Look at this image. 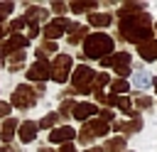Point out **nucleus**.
Listing matches in <instances>:
<instances>
[{"instance_id": "24", "label": "nucleus", "mask_w": 157, "mask_h": 152, "mask_svg": "<svg viewBox=\"0 0 157 152\" xmlns=\"http://www.w3.org/2000/svg\"><path fill=\"white\" fill-rule=\"evenodd\" d=\"M12 7H15L12 2H0V22H2V20H7V15L12 12Z\"/></svg>"}, {"instance_id": "7", "label": "nucleus", "mask_w": 157, "mask_h": 152, "mask_svg": "<svg viewBox=\"0 0 157 152\" xmlns=\"http://www.w3.org/2000/svg\"><path fill=\"white\" fill-rule=\"evenodd\" d=\"M66 27H71V22H69V17H54L47 27H44V37L47 39H59L64 32H66Z\"/></svg>"}, {"instance_id": "26", "label": "nucleus", "mask_w": 157, "mask_h": 152, "mask_svg": "<svg viewBox=\"0 0 157 152\" xmlns=\"http://www.w3.org/2000/svg\"><path fill=\"white\" fill-rule=\"evenodd\" d=\"M74 108H76V103H74V101H64L59 110H61V115H66V113H69V110H74Z\"/></svg>"}, {"instance_id": "30", "label": "nucleus", "mask_w": 157, "mask_h": 152, "mask_svg": "<svg viewBox=\"0 0 157 152\" xmlns=\"http://www.w3.org/2000/svg\"><path fill=\"white\" fill-rule=\"evenodd\" d=\"M52 10H54V12H64V10H66V5H64V2H54V5H52Z\"/></svg>"}, {"instance_id": "18", "label": "nucleus", "mask_w": 157, "mask_h": 152, "mask_svg": "<svg viewBox=\"0 0 157 152\" xmlns=\"http://www.w3.org/2000/svg\"><path fill=\"white\" fill-rule=\"evenodd\" d=\"M113 127H115V130H123V132H137V130L142 127V120H140V118H135V120H130L128 125H118V123H115Z\"/></svg>"}, {"instance_id": "25", "label": "nucleus", "mask_w": 157, "mask_h": 152, "mask_svg": "<svg viewBox=\"0 0 157 152\" xmlns=\"http://www.w3.org/2000/svg\"><path fill=\"white\" fill-rule=\"evenodd\" d=\"M135 105L145 110V108H150V105H152V98H150V96H140V98L135 101Z\"/></svg>"}, {"instance_id": "20", "label": "nucleus", "mask_w": 157, "mask_h": 152, "mask_svg": "<svg viewBox=\"0 0 157 152\" xmlns=\"http://www.w3.org/2000/svg\"><path fill=\"white\" fill-rule=\"evenodd\" d=\"M86 32H88V29H86L83 25H71V37H69V42H71V44H76L81 37H86Z\"/></svg>"}, {"instance_id": "1", "label": "nucleus", "mask_w": 157, "mask_h": 152, "mask_svg": "<svg viewBox=\"0 0 157 152\" xmlns=\"http://www.w3.org/2000/svg\"><path fill=\"white\" fill-rule=\"evenodd\" d=\"M120 32L125 39L130 42H147L150 34H152V20L147 12H140V15H125L120 17Z\"/></svg>"}, {"instance_id": "10", "label": "nucleus", "mask_w": 157, "mask_h": 152, "mask_svg": "<svg viewBox=\"0 0 157 152\" xmlns=\"http://www.w3.org/2000/svg\"><path fill=\"white\" fill-rule=\"evenodd\" d=\"M108 61H110V66L115 69L118 76H128V74H130V54L118 51L115 56H108Z\"/></svg>"}, {"instance_id": "33", "label": "nucleus", "mask_w": 157, "mask_h": 152, "mask_svg": "<svg viewBox=\"0 0 157 152\" xmlns=\"http://www.w3.org/2000/svg\"><path fill=\"white\" fill-rule=\"evenodd\" d=\"M39 152H54V150H49V147H44V150H39Z\"/></svg>"}, {"instance_id": "31", "label": "nucleus", "mask_w": 157, "mask_h": 152, "mask_svg": "<svg viewBox=\"0 0 157 152\" xmlns=\"http://www.w3.org/2000/svg\"><path fill=\"white\" fill-rule=\"evenodd\" d=\"M61 152H74V145H71V142H66V145H61Z\"/></svg>"}, {"instance_id": "22", "label": "nucleus", "mask_w": 157, "mask_h": 152, "mask_svg": "<svg viewBox=\"0 0 157 152\" xmlns=\"http://www.w3.org/2000/svg\"><path fill=\"white\" fill-rule=\"evenodd\" d=\"M56 120H59V113H49L47 118H42V120H39V127H52Z\"/></svg>"}, {"instance_id": "23", "label": "nucleus", "mask_w": 157, "mask_h": 152, "mask_svg": "<svg viewBox=\"0 0 157 152\" xmlns=\"http://www.w3.org/2000/svg\"><path fill=\"white\" fill-rule=\"evenodd\" d=\"M69 7H71L74 12H83V10H93L96 5H93V2H71Z\"/></svg>"}, {"instance_id": "17", "label": "nucleus", "mask_w": 157, "mask_h": 152, "mask_svg": "<svg viewBox=\"0 0 157 152\" xmlns=\"http://www.w3.org/2000/svg\"><path fill=\"white\" fill-rule=\"evenodd\" d=\"M47 17V10H42V7H29L27 10V17H25V22H29V25H37V20H44Z\"/></svg>"}, {"instance_id": "32", "label": "nucleus", "mask_w": 157, "mask_h": 152, "mask_svg": "<svg viewBox=\"0 0 157 152\" xmlns=\"http://www.w3.org/2000/svg\"><path fill=\"white\" fill-rule=\"evenodd\" d=\"M2 37H5V29H2V25H0V39H2Z\"/></svg>"}, {"instance_id": "19", "label": "nucleus", "mask_w": 157, "mask_h": 152, "mask_svg": "<svg viewBox=\"0 0 157 152\" xmlns=\"http://www.w3.org/2000/svg\"><path fill=\"white\" fill-rule=\"evenodd\" d=\"M123 147H125V140H123V137H113V140H108V142H105L103 152H120Z\"/></svg>"}, {"instance_id": "13", "label": "nucleus", "mask_w": 157, "mask_h": 152, "mask_svg": "<svg viewBox=\"0 0 157 152\" xmlns=\"http://www.w3.org/2000/svg\"><path fill=\"white\" fill-rule=\"evenodd\" d=\"M137 54H140L145 61H152V59H157V39H147V42L137 44Z\"/></svg>"}, {"instance_id": "12", "label": "nucleus", "mask_w": 157, "mask_h": 152, "mask_svg": "<svg viewBox=\"0 0 157 152\" xmlns=\"http://www.w3.org/2000/svg\"><path fill=\"white\" fill-rule=\"evenodd\" d=\"M96 113H98V108L93 103H76V108H74V118L83 120V123H88L91 115H96Z\"/></svg>"}, {"instance_id": "14", "label": "nucleus", "mask_w": 157, "mask_h": 152, "mask_svg": "<svg viewBox=\"0 0 157 152\" xmlns=\"http://www.w3.org/2000/svg\"><path fill=\"white\" fill-rule=\"evenodd\" d=\"M37 130H39L37 123H32V120L22 123V125H20V142H32L34 135H37Z\"/></svg>"}, {"instance_id": "34", "label": "nucleus", "mask_w": 157, "mask_h": 152, "mask_svg": "<svg viewBox=\"0 0 157 152\" xmlns=\"http://www.w3.org/2000/svg\"><path fill=\"white\" fill-rule=\"evenodd\" d=\"M152 83H155V88H157V78H152Z\"/></svg>"}, {"instance_id": "6", "label": "nucleus", "mask_w": 157, "mask_h": 152, "mask_svg": "<svg viewBox=\"0 0 157 152\" xmlns=\"http://www.w3.org/2000/svg\"><path fill=\"white\" fill-rule=\"evenodd\" d=\"M103 135H108V123L93 118V120L86 123V130L78 135V140H81V142H91V137H103Z\"/></svg>"}, {"instance_id": "2", "label": "nucleus", "mask_w": 157, "mask_h": 152, "mask_svg": "<svg viewBox=\"0 0 157 152\" xmlns=\"http://www.w3.org/2000/svg\"><path fill=\"white\" fill-rule=\"evenodd\" d=\"M113 51V39L103 32H96V34H88L86 37V44H83V54L88 59H105L108 54Z\"/></svg>"}, {"instance_id": "4", "label": "nucleus", "mask_w": 157, "mask_h": 152, "mask_svg": "<svg viewBox=\"0 0 157 152\" xmlns=\"http://www.w3.org/2000/svg\"><path fill=\"white\" fill-rule=\"evenodd\" d=\"M71 74V56L69 54H56L54 64H52V78L56 83H64Z\"/></svg>"}, {"instance_id": "5", "label": "nucleus", "mask_w": 157, "mask_h": 152, "mask_svg": "<svg viewBox=\"0 0 157 152\" xmlns=\"http://www.w3.org/2000/svg\"><path fill=\"white\" fill-rule=\"evenodd\" d=\"M37 103V91H32L29 86H17L12 93V105L17 108H32Z\"/></svg>"}, {"instance_id": "9", "label": "nucleus", "mask_w": 157, "mask_h": 152, "mask_svg": "<svg viewBox=\"0 0 157 152\" xmlns=\"http://www.w3.org/2000/svg\"><path fill=\"white\" fill-rule=\"evenodd\" d=\"M22 47H27V37H20V34H12L5 44H0V56H10V54H17Z\"/></svg>"}, {"instance_id": "15", "label": "nucleus", "mask_w": 157, "mask_h": 152, "mask_svg": "<svg viewBox=\"0 0 157 152\" xmlns=\"http://www.w3.org/2000/svg\"><path fill=\"white\" fill-rule=\"evenodd\" d=\"M15 127H17V120H15V118H7L5 125H2V130H0V140H2V142H10L12 135H15Z\"/></svg>"}, {"instance_id": "8", "label": "nucleus", "mask_w": 157, "mask_h": 152, "mask_svg": "<svg viewBox=\"0 0 157 152\" xmlns=\"http://www.w3.org/2000/svg\"><path fill=\"white\" fill-rule=\"evenodd\" d=\"M52 76V66L47 64V59H37L32 66H29V71H27V78L29 81H44V78H49Z\"/></svg>"}, {"instance_id": "27", "label": "nucleus", "mask_w": 157, "mask_h": 152, "mask_svg": "<svg viewBox=\"0 0 157 152\" xmlns=\"http://www.w3.org/2000/svg\"><path fill=\"white\" fill-rule=\"evenodd\" d=\"M22 27H25V17H20V20H12V22H10V29H12V32H17V29H22Z\"/></svg>"}, {"instance_id": "28", "label": "nucleus", "mask_w": 157, "mask_h": 152, "mask_svg": "<svg viewBox=\"0 0 157 152\" xmlns=\"http://www.w3.org/2000/svg\"><path fill=\"white\" fill-rule=\"evenodd\" d=\"M7 113H10V103H2L0 101V118H5Z\"/></svg>"}, {"instance_id": "16", "label": "nucleus", "mask_w": 157, "mask_h": 152, "mask_svg": "<svg viewBox=\"0 0 157 152\" xmlns=\"http://www.w3.org/2000/svg\"><path fill=\"white\" fill-rule=\"evenodd\" d=\"M88 20H91V25H96V27H105V25H110V22H113V17H110V15H105V12H91V15H88Z\"/></svg>"}, {"instance_id": "29", "label": "nucleus", "mask_w": 157, "mask_h": 152, "mask_svg": "<svg viewBox=\"0 0 157 152\" xmlns=\"http://www.w3.org/2000/svg\"><path fill=\"white\" fill-rule=\"evenodd\" d=\"M135 83H137V86H147V83H150V78H147V76H142V74H140V76H137V78H135Z\"/></svg>"}, {"instance_id": "21", "label": "nucleus", "mask_w": 157, "mask_h": 152, "mask_svg": "<svg viewBox=\"0 0 157 152\" xmlns=\"http://www.w3.org/2000/svg\"><path fill=\"white\" fill-rule=\"evenodd\" d=\"M110 88H113V93H115V96H123V93H128V88H130V86H128V81L115 78V81L110 83Z\"/></svg>"}, {"instance_id": "11", "label": "nucleus", "mask_w": 157, "mask_h": 152, "mask_svg": "<svg viewBox=\"0 0 157 152\" xmlns=\"http://www.w3.org/2000/svg\"><path fill=\"white\" fill-rule=\"evenodd\" d=\"M74 137H76V132H74L69 125H64V127H54V130L49 132V142H64V145H66V142H71Z\"/></svg>"}, {"instance_id": "3", "label": "nucleus", "mask_w": 157, "mask_h": 152, "mask_svg": "<svg viewBox=\"0 0 157 152\" xmlns=\"http://www.w3.org/2000/svg\"><path fill=\"white\" fill-rule=\"evenodd\" d=\"M71 78H74V88L78 93H91L93 91V78L96 74L88 69V66H78L76 71H71Z\"/></svg>"}]
</instances>
